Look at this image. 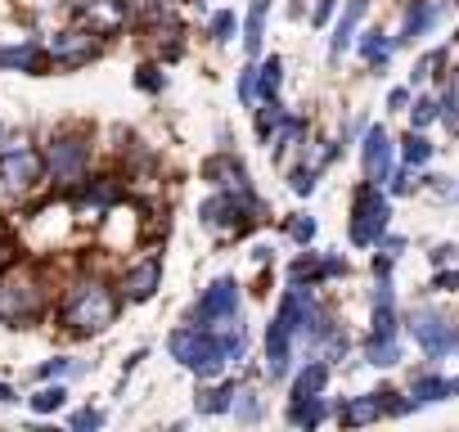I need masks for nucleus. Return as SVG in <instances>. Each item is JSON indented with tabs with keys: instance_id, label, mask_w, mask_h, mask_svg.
Masks as SVG:
<instances>
[{
	"instance_id": "nucleus-29",
	"label": "nucleus",
	"mask_w": 459,
	"mask_h": 432,
	"mask_svg": "<svg viewBox=\"0 0 459 432\" xmlns=\"http://www.w3.org/2000/svg\"><path fill=\"white\" fill-rule=\"evenodd\" d=\"M64 401H68V387L55 383V387H41V392L32 396V410H37V414H55V410H64Z\"/></svg>"
},
{
	"instance_id": "nucleus-15",
	"label": "nucleus",
	"mask_w": 459,
	"mask_h": 432,
	"mask_svg": "<svg viewBox=\"0 0 459 432\" xmlns=\"http://www.w3.org/2000/svg\"><path fill=\"white\" fill-rule=\"evenodd\" d=\"M50 50L32 37V41H23V46H14V50H5V68H19V73H28V77H41L46 68H50Z\"/></svg>"
},
{
	"instance_id": "nucleus-41",
	"label": "nucleus",
	"mask_w": 459,
	"mask_h": 432,
	"mask_svg": "<svg viewBox=\"0 0 459 432\" xmlns=\"http://www.w3.org/2000/svg\"><path fill=\"white\" fill-rule=\"evenodd\" d=\"M135 86H140V91H162V86H167V77H162L158 68H140V77H135Z\"/></svg>"
},
{
	"instance_id": "nucleus-20",
	"label": "nucleus",
	"mask_w": 459,
	"mask_h": 432,
	"mask_svg": "<svg viewBox=\"0 0 459 432\" xmlns=\"http://www.w3.org/2000/svg\"><path fill=\"white\" fill-rule=\"evenodd\" d=\"M365 5H369V0H347V10H342V19H338V28H333V41H329V55H333V59L356 41V28H360V19H365Z\"/></svg>"
},
{
	"instance_id": "nucleus-12",
	"label": "nucleus",
	"mask_w": 459,
	"mask_h": 432,
	"mask_svg": "<svg viewBox=\"0 0 459 432\" xmlns=\"http://www.w3.org/2000/svg\"><path fill=\"white\" fill-rule=\"evenodd\" d=\"M338 275H347V257H316V253H307V257H298L289 266V284H307V289H316L325 280H338Z\"/></svg>"
},
{
	"instance_id": "nucleus-14",
	"label": "nucleus",
	"mask_w": 459,
	"mask_h": 432,
	"mask_svg": "<svg viewBox=\"0 0 459 432\" xmlns=\"http://www.w3.org/2000/svg\"><path fill=\"white\" fill-rule=\"evenodd\" d=\"M50 55H55V64H59V68H82L86 59H95V55H100V46H95L86 32H64V37H55Z\"/></svg>"
},
{
	"instance_id": "nucleus-46",
	"label": "nucleus",
	"mask_w": 459,
	"mask_h": 432,
	"mask_svg": "<svg viewBox=\"0 0 459 432\" xmlns=\"http://www.w3.org/2000/svg\"><path fill=\"white\" fill-rule=\"evenodd\" d=\"M0 401H5V405H14V401H19V392H14V387H5V383H0Z\"/></svg>"
},
{
	"instance_id": "nucleus-11",
	"label": "nucleus",
	"mask_w": 459,
	"mask_h": 432,
	"mask_svg": "<svg viewBox=\"0 0 459 432\" xmlns=\"http://www.w3.org/2000/svg\"><path fill=\"white\" fill-rule=\"evenodd\" d=\"M293 351H298V333H293L289 320L275 311V320H271V329H266V369H271V378H289Z\"/></svg>"
},
{
	"instance_id": "nucleus-18",
	"label": "nucleus",
	"mask_w": 459,
	"mask_h": 432,
	"mask_svg": "<svg viewBox=\"0 0 459 432\" xmlns=\"http://www.w3.org/2000/svg\"><path fill=\"white\" fill-rule=\"evenodd\" d=\"M455 396V378H441V374H414L410 383V401L414 405H432V401H450Z\"/></svg>"
},
{
	"instance_id": "nucleus-49",
	"label": "nucleus",
	"mask_w": 459,
	"mask_h": 432,
	"mask_svg": "<svg viewBox=\"0 0 459 432\" xmlns=\"http://www.w3.org/2000/svg\"><path fill=\"white\" fill-rule=\"evenodd\" d=\"M0 135H5V126H0Z\"/></svg>"
},
{
	"instance_id": "nucleus-7",
	"label": "nucleus",
	"mask_w": 459,
	"mask_h": 432,
	"mask_svg": "<svg viewBox=\"0 0 459 432\" xmlns=\"http://www.w3.org/2000/svg\"><path fill=\"white\" fill-rule=\"evenodd\" d=\"M239 315V280L235 275H221L203 289V298L189 311V324H225Z\"/></svg>"
},
{
	"instance_id": "nucleus-50",
	"label": "nucleus",
	"mask_w": 459,
	"mask_h": 432,
	"mask_svg": "<svg viewBox=\"0 0 459 432\" xmlns=\"http://www.w3.org/2000/svg\"><path fill=\"white\" fill-rule=\"evenodd\" d=\"M455 86H459V82H455Z\"/></svg>"
},
{
	"instance_id": "nucleus-38",
	"label": "nucleus",
	"mask_w": 459,
	"mask_h": 432,
	"mask_svg": "<svg viewBox=\"0 0 459 432\" xmlns=\"http://www.w3.org/2000/svg\"><path fill=\"white\" fill-rule=\"evenodd\" d=\"M239 99H244V104L257 99V68H244V73H239Z\"/></svg>"
},
{
	"instance_id": "nucleus-34",
	"label": "nucleus",
	"mask_w": 459,
	"mask_h": 432,
	"mask_svg": "<svg viewBox=\"0 0 459 432\" xmlns=\"http://www.w3.org/2000/svg\"><path fill=\"white\" fill-rule=\"evenodd\" d=\"M257 414H262V405H257V392H253V387H239V392H235V419L253 423Z\"/></svg>"
},
{
	"instance_id": "nucleus-35",
	"label": "nucleus",
	"mask_w": 459,
	"mask_h": 432,
	"mask_svg": "<svg viewBox=\"0 0 459 432\" xmlns=\"http://www.w3.org/2000/svg\"><path fill=\"white\" fill-rule=\"evenodd\" d=\"M441 64H446V50H428V55L414 64V73H410V77H414V82H428V77H437V73H441Z\"/></svg>"
},
{
	"instance_id": "nucleus-48",
	"label": "nucleus",
	"mask_w": 459,
	"mask_h": 432,
	"mask_svg": "<svg viewBox=\"0 0 459 432\" xmlns=\"http://www.w3.org/2000/svg\"><path fill=\"white\" fill-rule=\"evenodd\" d=\"M455 396H459V378H455Z\"/></svg>"
},
{
	"instance_id": "nucleus-27",
	"label": "nucleus",
	"mask_w": 459,
	"mask_h": 432,
	"mask_svg": "<svg viewBox=\"0 0 459 432\" xmlns=\"http://www.w3.org/2000/svg\"><path fill=\"white\" fill-rule=\"evenodd\" d=\"M235 383H221V387H212V392H203V401H198V414H225V410H235Z\"/></svg>"
},
{
	"instance_id": "nucleus-23",
	"label": "nucleus",
	"mask_w": 459,
	"mask_h": 432,
	"mask_svg": "<svg viewBox=\"0 0 459 432\" xmlns=\"http://www.w3.org/2000/svg\"><path fill=\"white\" fill-rule=\"evenodd\" d=\"M365 360L378 365V369L396 365V360H401V338H396V333H369V338H365Z\"/></svg>"
},
{
	"instance_id": "nucleus-26",
	"label": "nucleus",
	"mask_w": 459,
	"mask_h": 432,
	"mask_svg": "<svg viewBox=\"0 0 459 432\" xmlns=\"http://www.w3.org/2000/svg\"><path fill=\"white\" fill-rule=\"evenodd\" d=\"M280 82H284V59L271 55L266 64H257V95L262 99H275L280 95Z\"/></svg>"
},
{
	"instance_id": "nucleus-32",
	"label": "nucleus",
	"mask_w": 459,
	"mask_h": 432,
	"mask_svg": "<svg viewBox=\"0 0 459 432\" xmlns=\"http://www.w3.org/2000/svg\"><path fill=\"white\" fill-rule=\"evenodd\" d=\"M320 167H325L320 158H316L311 167H298V171L289 176V185H293V194H302V198H307V194L316 189V180H320Z\"/></svg>"
},
{
	"instance_id": "nucleus-4",
	"label": "nucleus",
	"mask_w": 459,
	"mask_h": 432,
	"mask_svg": "<svg viewBox=\"0 0 459 432\" xmlns=\"http://www.w3.org/2000/svg\"><path fill=\"white\" fill-rule=\"evenodd\" d=\"M387 221H392V203H387V194L378 189V180H365L356 194H351V244L356 248H374V244H383V235H387Z\"/></svg>"
},
{
	"instance_id": "nucleus-45",
	"label": "nucleus",
	"mask_w": 459,
	"mask_h": 432,
	"mask_svg": "<svg viewBox=\"0 0 459 432\" xmlns=\"http://www.w3.org/2000/svg\"><path fill=\"white\" fill-rule=\"evenodd\" d=\"M432 284H437V289H455V284H459V271H450V275H437Z\"/></svg>"
},
{
	"instance_id": "nucleus-47",
	"label": "nucleus",
	"mask_w": 459,
	"mask_h": 432,
	"mask_svg": "<svg viewBox=\"0 0 459 432\" xmlns=\"http://www.w3.org/2000/svg\"><path fill=\"white\" fill-rule=\"evenodd\" d=\"M0 68H5V50H0Z\"/></svg>"
},
{
	"instance_id": "nucleus-3",
	"label": "nucleus",
	"mask_w": 459,
	"mask_h": 432,
	"mask_svg": "<svg viewBox=\"0 0 459 432\" xmlns=\"http://www.w3.org/2000/svg\"><path fill=\"white\" fill-rule=\"evenodd\" d=\"M46 311V280L32 266H19L0 280V320L5 324H28Z\"/></svg>"
},
{
	"instance_id": "nucleus-43",
	"label": "nucleus",
	"mask_w": 459,
	"mask_h": 432,
	"mask_svg": "<svg viewBox=\"0 0 459 432\" xmlns=\"http://www.w3.org/2000/svg\"><path fill=\"white\" fill-rule=\"evenodd\" d=\"M455 257H459V244H437V248H432V262H437V266H446V262H455Z\"/></svg>"
},
{
	"instance_id": "nucleus-36",
	"label": "nucleus",
	"mask_w": 459,
	"mask_h": 432,
	"mask_svg": "<svg viewBox=\"0 0 459 432\" xmlns=\"http://www.w3.org/2000/svg\"><path fill=\"white\" fill-rule=\"evenodd\" d=\"M289 235H293L298 244H311V239H316V216H293V221H289Z\"/></svg>"
},
{
	"instance_id": "nucleus-25",
	"label": "nucleus",
	"mask_w": 459,
	"mask_h": 432,
	"mask_svg": "<svg viewBox=\"0 0 459 432\" xmlns=\"http://www.w3.org/2000/svg\"><path fill=\"white\" fill-rule=\"evenodd\" d=\"M266 14H271V0H253V5H248V23H244V50H248V55H262Z\"/></svg>"
},
{
	"instance_id": "nucleus-30",
	"label": "nucleus",
	"mask_w": 459,
	"mask_h": 432,
	"mask_svg": "<svg viewBox=\"0 0 459 432\" xmlns=\"http://www.w3.org/2000/svg\"><path fill=\"white\" fill-rule=\"evenodd\" d=\"M441 117V99H432V95H419L414 99V108H410V122H414V131H423L428 122H437Z\"/></svg>"
},
{
	"instance_id": "nucleus-10",
	"label": "nucleus",
	"mask_w": 459,
	"mask_h": 432,
	"mask_svg": "<svg viewBox=\"0 0 459 432\" xmlns=\"http://www.w3.org/2000/svg\"><path fill=\"white\" fill-rule=\"evenodd\" d=\"M41 153L32 149V144H19V149H5L0 153V180H5L10 189H28V185H37L41 180Z\"/></svg>"
},
{
	"instance_id": "nucleus-24",
	"label": "nucleus",
	"mask_w": 459,
	"mask_h": 432,
	"mask_svg": "<svg viewBox=\"0 0 459 432\" xmlns=\"http://www.w3.org/2000/svg\"><path fill=\"white\" fill-rule=\"evenodd\" d=\"M329 387V360H307L293 378V396H320Z\"/></svg>"
},
{
	"instance_id": "nucleus-33",
	"label": "nucleus",
	"mask_w": 459,
	"mask_h": 432,
	"mask_svg": "<svg viewBox=\"0 0 459 432\" xmlns=\"http://www.w3.org/2000/svg\"><path fill=\"white\" fill-rule=\"evenodd\" d=\"M235 28H239L235 10H221V14L212 19V41H216V46H225V41H235Z\"/></svg>"
},
{
	"instance_id": "nucleus-1",
	"label": "nucleus",
	"mask_w": 459,
	"mask_h": 432,
	"mask_svg": "<svg viewBox=\"0 0 459 432\" xmlns=\"http://www.w3.org/2000/svg\"><path fill=\"white\" fill-rule=\"evenodd\" d=\"M59 320H64L68 333H82V338L86 333H104L117 320V293L108 284H100V280H82V284H73L64 293Z\"/></svg>"
},
{
	"instance_id": "nucleus-37",
	"label": "nucleus",
	"mask_w": 459,
	"mask_h": 432,
	"mask_svg": "<svg viewBox=\"0 0 459 432\" xmlns=\"http://www.w3.org/2000/svg\"><path fill=\"white\" fill-rule=\"evenodd\" d=\"M441 122L446 126H459V86L441 95Z\"/></svg>"
},
{
	"instance_id": "nucleus-21",
	"label": "nucleus",
	"mask_w": 459,
	"mask_h": 432,
	"mask_svg": "<svg viewBox=\"0 0 459 432\" xmlns=\"http://www.w3.org/2000/svg\"><path fill=\"white\" fill-rule=\"evenodd\" d=\"M392 50H396V37H387V32H378V28H369L365 37H360V59L369 64V68H387L392 64Z\"/></svg>"
},
{
	"instance_id": "nucleus-44",
	"label": "nucleus",
	"mask_w": 459,
	"mask_h": 432,
	"mask_svg": "<svg viewBox=\"0 0 459 432\" xmlns=\"http://www.w3.org/2000/svg\"><path fill=\"white\" fill-rule=\"evenodd\" d=\"M405 104H410V91H405V86H396V91L387 95V108H405Z\"/></svg>"
},
{
	"instance_id": "nucleus-6",
	"label": "nucleus",
	"mask_w": 459,
	"mask_h": 432,
	"mask_svg": "<svg viewBox=\"0 0 459 432\" xmlns=\"http://www.w3.org/2000/svg\"><path fill=\"white\" fill-rule=\"evenodd\" d=\"M410 333H414V342L423 347L428 360H446L450 347H459L450 315L437 311V307H414V311H410Z\"/></svg>"
},
{
	"instance_id": "nucleus-31",
	"label": "nucleus",
	"mask_w": 459,
	"mask_h": 432,
	"mask_svg": "<svg viewBox=\"0 0 459 432\" xmlns=\"http://www.w3.org/2000/svg\"><path fill=\"white\" fill-rule=\"evenodd\" d=\"M284 117H289V113L280 108V99H266V108L257 113V135H262V140H271V135L280 131V122H284Z\"/></svg>"
},
{
	"instance_id": "nucleus-13",
	"label": "nucleus",
	"mask_w": 459,
	"mask_h": 432,
	"mask_svg": "<svg viewBox=\"0 0 459 432\" xmlns=\"http://www.w3.org/2000/svg\"><path fill=\"white\" fill-rule=\"evenodd\" d=\"M158 284H162V262H158V257H144L140 266H131V271L122 275V298H126V302H149Z\"/></svg>"
},
{
	"instance_id": "nucleus-8",
	"label": "nucleus",
	"mask_w": 459,
	"mask_h": 432,
	"mask_svg": "<svg viewBox=\"0 0 459 432\" xmlns=\"http://www.w3.org/2000/svg\"><path fill=\"white\" fill-rule=\"evenodd\" d=\"M360 167H365V180H392V167H396V144L383 126H369L365 131V144H360Z\"/></svg>"
},
{
	"instance_id": "nucleus-28",
	"label": "nucleus",
	"mask_w": 459,
	"mask_h": 432,
	"mask_svg": "<svg viewBox=\"0 0 459 432\" xmlns=\"http://www.w3.org/2000/svg\"><path fill=\"white\" fill-rule=\"evenodd\" d=\"M401 158H405V167H423V162L432 158V144H428V135H423V131H410V135L401 140Z\"/></svg>"
},
{
	"instance_id": "nucleus-42",
	"label": "nucleus",
	"mask_w": 459,
	"mask_h": 432,
	"mask_svg": "<svg viewBox=\"0 0 459 432\" xmlns=\"http://www.w3.org/2000/svg\"><path fill=\"white\" fill-rule=\"evenodd\" d=\"M333 10H338V0H320V5H316V14H311V23H316V28H325V23L333 19Z\"/></svg>"
},
{
	"instance_id": "nucleus-40",
	"label": "nucleus",
	"mask_w": 459,
	"mask_h": 432,
	"mask_svg": "<svg viewBox=\"0 0 459 432\" xmlns=\"http://www.w3.org/2000/svg\"><path fill=\"white\" fill-rule=\"evenodd\" d=\"M73 428L86 432V428H104V410H77L73 414Z\"/></svg>"
},
{
	"instance_id": "nucleus-39",
	"label": "nucleus",
	"mask_w": 459,
	"mask_h": 432,
	"mask_svg": "<svg viewBox=\"0 0 459 432\" xmlns=\"http://www.w3.org/2000/svg\"><path fill=\"white\" fill-rule=\"evenodd\" d=\"M77 369H82V365H73V360H46L37 374H41V378H64V374H77Z\"/></svg>"
},
{
	"instance_id": "nucleus-5",
	"label": "nucleus",
	"mask_w": 459,
	"mask_h": 432,
	"mask_svg": "<svg viewBox=\"0 0 459 432\" xmlns=\"http://www.w3.org/2000/svg\"><path fill=\"white\" fill-rule=\"evenodd\" d=\"M46 167L55 180H82L91 167V131L86 126H68L50 140L46 149Z\"/></svg>"
},
{
	"instance_id": "nucleus-2",
	"label": "nucleus",
	"mask_w": 459,
	"mask_h": 432,
	"mask_svg": "<svg viewBox=\"0 0 459 432\" xmlns=\"http://www.w3.org/2000/svg\"><path fill=\"white\" fill-rule=\"evenodd\" d=\"M266 216V203L248 189V185H230V189H221V194H212L203 207H198V221L207 226V230H216V235H248L257 221Z\"/></svg>"
},
{
	"instance_id": "nucleus-9",
	"label": "nucleus",
	"mask_w": 459,
	"mask_h": 432,
	"mask_svg": "<svg viewBox=\"0 0 459 432\" xmlns=\"http://www.w3.org/2000/svg\"><path fill=\"white\" fill-rule=\"evenodd\" d=\"M441 19H446V0H410V5H405V19H401V32H396V46L423 41Z\"/></svg>"
},
{
	"instance_id": "nucleus-17",
	"label": "nucleus",
	"mask_w": 459,
	"mask_h": 432,
	"mask_svg": "<svg viewBox=\"0 0 459 432\" xmlns=\"http://www.w3.org/2000/svg\"><path fill=\"white\" fill-rule=\"evenodd\" d=\"M117 198H122V180L117 176H100V180H91V185L77 189V203L91 207V212H108Z\"/></svg>"
},
{
	"instance_id": "nucleus-19",
	"label": "nucleus",
	"mask_w": 459,
	"mask_h": 432,
	"mask_svg": "<svg viewBox=\"0 0 459 432\" xmlns=\"http://www.w3.org/2000/svg\"><path fill=\"white\" fill-rule=\"evenodd\" d=\"M325 419H329L325 392H320V396H293V401H289V423H293V428H320Z\"/></svg>"
},
{
	"instance_id": "nucleus-22",
	"label": "nucleus",
	"mask_w": 459,
	"mask_h": 432,
	"mask_svg": "<svg viewBox=\"0 0 459 432\" xmlns=\"http://www.w3.org/2000/svg\"><path fill=\"white\" fill-rule=\"evenodd\" d=\"M338 419H342V428H360V423H374V419H383V401H378V392L347 401V405L338 410Z\"/></svg>"
},
{
	"instance_id": "nucleus-16",
	"label": "nucleus",
	"mask_w": 459,
	"mask_h": 432,
	"mask_svg": "<svg viewBox=\"0 0 459 432\" xmlns=\"http://www.w3.org/2000/svg\"><path fill=\"white\" fill-rule=\"evenodd\" d=\"M203 180L230 189V185H248V171H244V162H239L235 153H216V158L203 162Z\"/></svg>"
}]
</instances>
